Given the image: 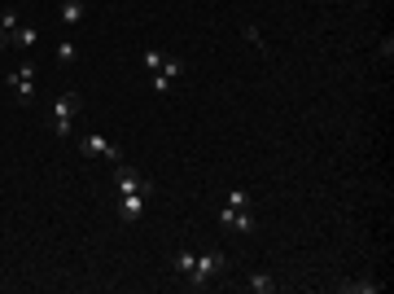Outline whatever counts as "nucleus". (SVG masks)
I'll return each instance as SVG.
<instances>
[{
  "instance_id": "f257e3e1",
  "label": "nucleus",
  "mask_w": 394,
  "mask_h": 294,
  "mask_svg": "<svg viewBox=\"0 0 394 294\" xmlns=\"http://www.w3.org/2000/svg\"><path fill=\"white\" fill-rule=\"evenodd\" d=\"M79 110H83L79 92H57V101L49 105V132L57 140H70V123L79 119Z\"/></svg>"
},
{
  "instance_id": "f03ea898",
  "label": "nucleus",
  "mask_w": 394,
  "mask_h": 294,
  "mask_svg": "<svg viewBox=\"0 0 394 294\" xmlns=\"http://www.w3.org/2000/svg\"><path fill=\"white\" fill-rule=\"evenodd\" d=\"M223 268H228V255H223V251H206V255H197V260H193L184 286L188 290H206V286H215V281L223 277Z\"/></svg>"
},
{
  "instance_id": "7ed1b4c3",
  "label": "nucleus",
  "mask_w": 394,
  "mask_h": 294,
  "mask_svg": "<svg viewBox=\"0 0 394 294\" xmlns=\"http://www.w3.org/2000/svg\"><path fill=\"white\" fill-rule=\"evenodd\" d=\"M75 149H79L83 158H92V162H97V158H105V162H123V149H118L114 140H105L101 132H88V136H79V140H75Z\"/></svg>"
},
{
  "instance_id": "20e7f679",
  "label": "nucleus",
  "mask_w": 394,
  "mask_h": 294,
  "mask_svg": "<svg viewBox=\"0 0 394 294\" xmlns=\"http://www.w3.org/2000/svg\"><path fill=\"white\" fill-rule=\"evenodd\" d=\"M114 189H118V193H145V198H149L153 185H149L136 167H127V162H114Z\"/></svg>"
},
{
  "instance_id": "39448f33",
  "label": "nucleus",
  "mask_w": 394,
  "mask_h": 294,
  "mask_svg": "<svg viewBox=\"0 0 394 294\" xmlns=\"http://www.w3.org/2000/svg\"><path fill=\"white\" fill-rule=\"evenodd\" d=\"M219 224H223V229H232V233H245V238H250V233L259 229V220H254V211H250V207H245V211L223 207V211H219Z\"/></svg>"
},
{
  "instance_id": "423d86ee",
  "label": "nucleus",
  "mask_w": 394,
  "mask_h": 294,
  "mask_svg": "<svg viewBox=\"0 0 394 294\" xmlns=\"http://www.w3.org/2000/svg\"><path fill=\"white\" fill-rule=\"evenodd\" d=\"M140 216H145V193H118V220L136 224Z\"/></svg>"
},
{
  "instance_id": "0eeeda50",
  "label": "nucleus",
  "mask_w": 394,
  "mask_h": 294,
  "mask_svg": "<svg viewBox=\"0 0 394 294\" xmlns=\"http://www.w3.org/2000/svg\"><path fill=\"white\" fill-rule=\"evenodd\" d=\"M57 18H62V27H83V18H88V5L83 0H62V9H57Z\"/></svg>"
},
{
  "instance_id": "6e6552de",
  "label": "nucleus",
  "mask_w": 394,
  "mask_h": 294,
  "mask_svg": "<svg viewBox=\"0 0 394 294\" xmlns=\"http://www.w3.org/2000/svg\"><path fill=\"white\" fill-rule=\"evenodd\" d=\"M5 84H9V92H14L18 101H31V97H35V79H22L18 70H9V75H5Z\"/></svg>"
},
{
  "instance_id": "1a4fd4ad",
  "label": "nucleus",
  "mask_w": 394,
  "mask_h": 294,
  "mask_svg": "<svg viewBox=\"0 0 394 294\" xmlns=\"http://www.w3.org/2000/svg\"><path fill=\"white\" fill-rule=\"evenodd\" d=\"M245 286L254 290V294H276V277H272V273H250Z\"/></svg>"
},
{
  "instance_id": "9d476101",
  "label": "nucleus",
  "mask_w": 394,
  "mask_h": 294,
  "mask_svg": "<svg viewBox=\"0 0 394 294\" xmlns=\"http://www.w3.org/2000/svg\"><path fill=\"white\" fill-rule=\"evenodd\" d=\"M184 57H162V66H158V79H166V84H171V79H180L184 75Z\"/></svg>"
},
{
  "instance_id": "9b49d317",
  "label": "nucleus",
  "mask_w": 394,
  "mask_h": 294,
  "mask_svg": "<svg viewBox=\"0 0 394 294\" xmlns=\"http://www.w3.org/2000/svg\"><path fill=\"white\" fill-rule=\"evenodd\" d=\"M35 40H40V31H35V27H18V31H14V44H18L22 53H31Z\"/></svg>"
},
{
  "instance_id": "f8f14e48",
  "label": "nucleus",
  "mask_w": 394,
  "mask_h": 294,
  "mask_svg": "<svg viewBox=\"0 0 394 294\" xmlns=\"http://www.w3.org/2000/svg\"><path fill=\"white\" fill-rule=\"evenodd\" d=\"M75 62H79L75 40H62V44H57V66H75Z\"/></svg>"
},
{
  "instance_id": "ddd939ff",
  "label": "nucleus",
  "mask_w": 394,
  "mask_h": 294,
  "mask_svg": "<svg viewBox=\"0 0 394 294\" xmlns=\"http://www.w3.org/2000/svg\"><path fill=\"white\" fill-rule=\"evenodd\" d=\"M241 35H245V40H250V44H254V49H259L263 57H272V49H267V44H263V31L254 27V22H245V27H241Z\"/></svg>"
},
{
  "instance_id": "4468645a",
  "label": "nucleus",
  "mask_w": 394,
  "mask_h": 294,
  "mask_svg": "<svg viewBox=\"0 0 394 294\" xmlns=\"http://www.w3.org/2000/svg\"><path fill=\"white\" fill-rule=\"evenodd\" d=\"M223 207H232V211H245V207H250V193H245V189H232L228 198H223Z\"/></svg>"
},
{
  "instance_id": "2eb2a0df",
  "label": "nucleus",
  "mask_w": 394,
  "mask_h": 294,
  "mask_svg": "<svg viewBox=\"0 0 394 294\" xmlns=\"http://www.w3.org/2000/svg\"><path fill=\"white\" fill-rule=\"evenodd\" d=\"M193 260H197V251H180V255H175V273H180V277H188V268H193Z\"/></svg>"
},
{
  "instance_id": "dca6fc26",
  "label": "nucleus",
  "mask_w": 394,
  "mask_h": 294,
  "mask_svg": "<svg viewBox=\"0 0 394 294\" xmlns=\"http://www.w3.org/2000/svg\"><path fill=\"white\" fill-rule=\"evenodd\" d=\"M0 27H5V31H9V40H14V31L22 27V18H18V9H9V14H5V18H0Z\"/></svg>"
},
{
  "instance_id": "f3484780",
  "label": "nucleus",
  "mask_w": 394,
  "mask_h": 294,
  "mask_svg": "<svg viewBox=\"0 0 394 294\" xmlns=\"http://www.w3.org/2000/svg\"><path fill=\"white\" fill-rule=\"evenodd\" d=\"M342 290H364V294H377L381 286H377V281H351V286H342Z\"/></svg>"
},
{
  "instance_id": "a211bd4d",
  "label": "nucleus",
  "mask_w": 394,
  "mask_h": 294,
  "mask_svg": "<svg viewBox=\"0 0 394 294\" xmlns=\"http://www.w3.org/2000/svg\"><path fill=\"white\" fill-rule=\"evenodd\" d=\"M140 62H145V70H158V66H162V53H158V49H149L145 57H140Z\"/></svg>"
},
{
  "instance_id": "6ab92c4d",
  "label": "nucleus",
  "mask_w": 394,
  "mask_h": 294,
  "mask_svg": "<svg viewBox=\"0 0 394 294\" xmlns=\"http://www.w3.org/2000/svg\"><path fill=\"white\" fill-rule=\"evenodd\" d=\"M377 57H386V62H390V57H394V40H390V35H386V40H381V49H377Z\"/></svg>"
},
{
  "instance_id": "aec40b11",
  "label": "nucleus",
  "mask_w": 394,
  "mask_h": 294,
  "mask_svg": "<svg viewBox=\"0 0 394 294\" xmlns=\"http://www.w3.org/2000/svg\"><path fill=\"white\" fill-rule=\"evenodd\" d=\"M9 44H14V40H9V31L0 27V49H9Z\"/></svg>"
}]
</instances>
